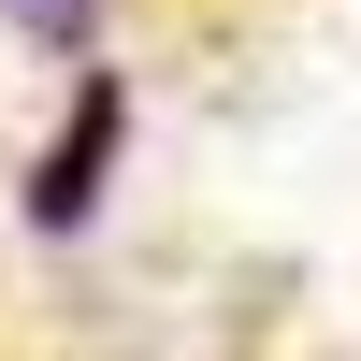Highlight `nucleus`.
<instances>
[{"label":"nucleus","mask_w":361,"mask_h":361,"mask_svg":"<svg viewBox=\"0 0 361 361\" xmlns=\"http://www.w3.org/2000/svg\"><path fill=\"white\" fill-rule=\"evenodd\" d=\"M116 130H130V102H116V87H87V102H73V145H58V173L29 188V217H44V231H73V217H87V188H102Z\"/></svg>","instance_id":"obj_1"},{"label":"nucleus","mask_w":361,"mask_h":361,"mask_svg":"<svg viewBox=\"0 0 361 361\" xmlns=\"http://www.w3.org/2000/svg\"><path fill=\"white\" fill-rule=\"evenodd\" d=\"M15 15H29V29H87V0H15Z\"/></svg>","instance_id":"obj_2"}]
</instances>
